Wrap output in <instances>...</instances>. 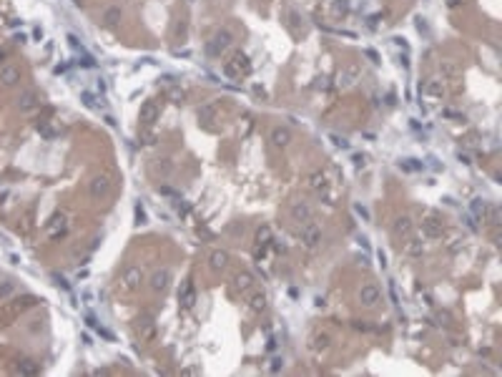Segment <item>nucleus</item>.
<instances>
[{
    "label": "nucleus",
    "mask_w": 502,
    "mask_h": 377,
    "mask_svg": "<svg viewBox=\"0 0 502 377\" xmlns=\"http://www.w3.org/2000/svg\"><path fill=\"white\" fill-rule=\"evenodd\" d=\"M392 234H394V239H407L412 234V219L409 217H399L394 222V226H392Z\"/></svg>",
    "instance_id": "f8f14e48"
},
{
    "label": "nucleus",
    "mask_w": 502,
    "mask_h": 377,
    "mask_svg": "<svg viewBox=\"0 0 502 377\" xmlns=\"http://www.w3.org/2000/svg\"><path fill=\"white\" fill-rule=\"evenodd\" d=\"M251 284H254V277H251L249 272H244V274L236 277V289H239V292H249Z\"/></svg>",
    "instance_id": "a211bd4d"
},
{
    "label": "nucleus",
    "mask_w": 502,
    "mask_h": 377,
    "mask_svg": "<svg viewBox=\"0 0 502 377\" xmlns=\"http://www.w3.org/2000/svg\"><path fill=\"white\" fill-rule=\"evenodd\" d=\"M141 282H143V269H141V266H128L126 272H123V277H121V284H123V289H128V292L138 289V287H141Z\"/></svg>",
    "instance_id": "20e7f679"
},
{
    "label": "nucleus",
    "mask_w": 502,
    "mask_h": 377,
    "mask_svg": "<svg viewBox=\"0 0 502 377\" xmlns=\"http://www.w3.org/2000/svg\"><path fill=\"white\" fill-rule=\"evenodd\" d=\"M301 241H304V247L314 249L319 241H322V229H319L317 224H312V222L301 224Z\"/></svg>",
    "instance_id": "423d86ee"
},
{
    "label": "nucleus",
    "mask_w": 502,
    "mask_h": 377,
    "mask_svg": "<svg viewBox=\"0 0 502 377\" xmlns=\"http://www.w3.org/2000/svg\"><path fill=\"white\" fill-rule=\"evenodd\" d=\"M234 31L231 28H218L214 36H211V40H209V45H206V50H209V56H221L231 43H234Z\"/></svg>",
    "instance_id": "f257e3e1"
},
{
    "label": "nucleus",
    "mask_w": 502,
    "mask_h": 377,
    "mask_svg": "<svg viewBox=\"0 0 502 377\" xmlns=\"http://www.w3.org/2000/svg\"><path fill=\"white\" fill-rule=\"evenodd\" d=\"M339 10H342V13L347 10V0H344V3H334V13H339Z\"/></svg>",
    "instance_id": "2f4dec72"
},
{
    "label": "nucleus",
    "mask_w": 502,
    "mask_h": 377,
    "mask_svg": "<svg viewBox=\"0 0 502 377\" xmlns=\"http://www.w3.org/2000/svg\"><path fill=\"white\" fill-rule=\"evenodd\" d=\"M224 71H226V75H231V78H241V73H249L251 66H249V61H246L244 53H236V56L224 66Z\"/></svg>",
    "instance_id": "f03ea898"
},
{
    "label": "nucleus",
    "mask_w": 502,
    "mask_h": 377,
    "mask_svg": "<svg viewBox=\"0 0 502 377\" xmlns=\"http://www.w3.org/2000/svg\"><path fill=\"white\" fill-rule=\"evenodd\" d=\"M271 141H274V146H289L291 144V131L287 128V126H276L274 131H271Z\"/></svg>",
    "instance_id": "9d476101"
},
{
    "label": "nucleus",
    "mask_w": 502,
    "mask_h": 377,
    "mask_svg": "<svg viewBox=\"0 0 502 377\" xmlns=\"http://www.w3.org/2000/svg\"><path fill=\"white\" fill-rule=\"evenodd\" d=\"M171 171H174V161L171 158H161L156 164V174H161V176H171Z\"/></svg>",
    "instance_id": "aec40b11"
},
{
    "label": "nucleus",
    "mask_w": 502,
    "mask_h": 377,
    "mask_svg": "<svg viewBox=\"0 0 502 377\" xmlns=\"http://www.w3.org/2000/svg\"><path fill=\"white\" fill-rule=\"evenodd\" d=\"M183 304H186V307L193 304V287H191V284H186V289H183Z\"/></svg>",
    "instance_id": "7c9ffc66"
},
{
    "label": "nucleus",
    "mask_w": 502,
    "mask_h": 377,
    "mask_svg": "<svg viewBox=\"0 0 502 377\" xmlns=\"http://www.w3.org/2000/svg\"><path fill=\"white\" fill-rule=\"evenodd\" d=\"M13 292H15V284H13V282H3V284H0V300L10 297Z\"/></svg>",
    "instance_id": "a878e982"
},
{
    "label": "nucleus",
    "mask_w": 502,
    "mask_h": 377,
    "mask_svg": "<svg viewBox=\"0 0 502 377\" xmlns=\"http://www.w3.org/2000/svg\"><path fill=\"white\" fill-rule=\"evenodd\" d=\"M0 83H3L5 88H13L20 83V68L13 66V63H5L3 68H0Z\"/></svg>",
    "instance_id": "6e6552de"
},
{
    "label": "nucleus",
    "mask_w": 502,
    "mask_h": 377,
    "mask_svg": "<svg viewBox=\"0 0 502 377\" xmlns=\"http://www.w3.org/2000/svg\"><path fill=\"white\" fill-rule=\"evenodd\" d=\"M214 3H218V0H214Z\"/></svg>",
    "instance_id": "473e14b6"
},
{
    "label": "nucleus",
    "mask_w": 502,
    "mask_h": 377,
    "mask_svg": "<svg viewBox=\"0 0 502 377\" xmlns=\"http://www.w3.org/2000/svg\"><path fill=\"white\" fill-rule=\"evenodd\" d=\"M36 103H38V101H36V93H31V91H28V93H23V96L18 98L20 111H33V109H36Z\"/></svg>",
    "instance_id": "2eb2a0df"
},
{
    "label": "nucleus",
    "mask_w": 502,
    "mask_h": 377,
    "mask_svg": "<svg viewBox=\"0 0 502 377\" xmlns=\"http://www.w3.org/2000/svg\"><path fill=\"white\" fill-rule=\"evenodd\" d=\"M472 211H475L477 217H482V214L487 211V204H485L482 199H475V201H472Z\"/></svg>",
    "instance_id": "c85d7f7f"
},
{
    "label": "nucleus",
    "mask_w": 502,
    "mask_h": 377,
    "mask_svg": "<svg viewBox=\"0 0 502 377\" xmlns=\"http://www.w3.org/2000/svg\"><path fill=\"white\" fill-rule=\"evenodd\" d=\"M214 116H216V106H214V103H206V106H201V109H199V118H201V121L209 123Z\"/></svg>",
    "instance_id": "4be33fe9"
},
{
    "label": "nucleus",
    "mask_w": 502,
    "mask_h": 377,
    "mask_svg": "<svg viewBox=\"0 0 502 377\" xmlns=\"http://www.w3.org/2000/svg\"><path fill=\"white\" fill-rule=\"evenodd\" d=\"M439 71H442V75H457V63L455 61H442L439 63Z\"/></svg>",
    "instance_id": "5701e85b"
},
{
    "label": "nucleus",
    "mask_w": 502,
    "mask_h": 377,
    "mask_svg": "<svg viewBox=\"0 0 502 377\" xmlns=\"http://www.w3.org/2000/svg\"><path fill=\"white\" fill-rule=\"evenodd\" d=\"M156 116H158V103L156 101H146L141 106V111H138V118H141L143 123H153Z\"/></svg>",
    "instance_id": "9b49d317"
},
{
    "label": "nucleus",
    "mask_w": 502,
    "mask_h": 377,
    "mask_svg": "<svg viewBox=\"0 0 502 377\" xmlns=\"http://www.w3.org/2000/svg\"><path fill=\"white\" fill-rule=\"evenodd\" d=\"M312 217H314V209H312L309 201H294V204H291V219H294L296 224L312 222Z\"/></svg>",
    "instance_id": "39448f33"
},
{
    "label": "nucleus",
    "mask_w": 502,
    "mask_h": 377,
    "mask_svg": "<svg viewBox=\"0 0 502 377\" xmlns=\"http://www.w3.org/2000/svg\"><path fill=\"white\" fill-rule=\"evenodd\" d=\"M58 229L61 231H66V217L61 214V217H55L53 219V224H50V234H58Z\"/></svg>",
    "instance_id": "393cba45"
},
{
    "label": "nucleus",
    "mask_w": 502,
    "mask_h": 377,
    "mask_svg": "<svg viewBox=\"0 0 502 377\" xmlns=\"http://www.w3.org/2000/svg\"><path fill=\"white\" fill-rule=\"evenodd\" d=\"M359 302L364 304V307H377L382 302V292L377 284H361L359 289Z\"/></svg>",
    "instance_id": "7ed1b4c3"
},
{
    "label": "nucleus",
    "mask_w": 502,
    "mask_h": 377,
    "mask_svg": "<svg viewBox=\"0 0 502 377\" xmlns=\"http://www.w3.org/2000/svg\"><path fill=\"white\" fill-rule=\"evenodd\" d=\"M427 93H430V96H434V98H442V96H444V86H442V80H437V78L427 80Z\"/></svg>",
    "instance_id": "f3484780"
},
{
    "label": "nucleus",
    "mask_w": 502,
    "mask_h": 377,
    "mask_svg": "<svg viewBox=\"0 0 502 377\" xmlns=\"http://www.w3.org/2000/svg\"><path fill=\"white\" fill-rule=\"evenodd\" d=\"M425 231H427L430 236H439V234H442V222H437L434 217L427 219V222H425Z\"/></svg>",
    "instance_id": "412c9836"
},
{
    "label": "nucleus",
    "mask_w": 502,
    "mask_h": 377,
    "mask_svg": "<svg viewBox=\"0 0 502 377\" xmlns=\"http://www.w3.org/2000/svg\"><path fill=\"white\" fill-rule=\"evenodd\" d=\"M226 262H229V254H226L224 249H216V252L211 254V269H214V272H218V269H224V266H226Z\"/></svg>",
    "instance_id": "4468645a"
},
{
    "label": "nucleus",
    "mask_w": 502,
    "mask_h": 377,
    "mask_svg": "<svg viewBox=\"0 0 502 377\" xmlns=\"http://www.w3.org/2000/svg\"><path fill=\"white\" fill-rule=\"evenodd\" d=\"M169 282H171V272H169V269H156V272L151 274L148 287L153 292H166V289H169Z\"/></svg>",
    "instance_id": "1a4fd4ad"
},
{
    "label": "nucleus",
    "mask_w": 502,
    "mask_h": 377,
    "mask_svg": "<svg viewBox=\"0 0 502 377\" xmlns=\"http://www.w3.org/2000/svg\"><path fill=\"white\" fill-rule=\"evenodd\" d=\"M138 335H141L143 339H148V337L153 335V322H151V317L138 319Z\"/></svg>",
    "instance_id": "dca6fc26"
},
{
    "label": "nucleus",
    "mask_w": 502,
    "mask_h": 377,
    "mask_svg": "<svg viewBox=\"0 0 502 377\" xmlns=\"http://www.w3.org/2000/svg\"><path fill=\"white\" fill-rule=\"evenodd\" d=\"M110 188H113V184H110L108 176H96V179L91 181V186H88V191H91L93 199H106V196L110 194Z\"/></svg>",
    "instance_id": "0eeeda50"
},
{
    "label": "nucleus",
    "mask_w": 502,
    "mask_h": 377,
    "mask_svg": "<svg viewBox=\"0 0 502 377\" xmlns=\"http://www.w3.org/2000/svg\"><path fill=\"white\" fill-rule=\"evenodd\" d=\"M264 307H266V297H264V294H254V297H251V309L261 312Z\"/></svg>",
    "instance_id": "b1692460"
},
{
    "label": "nucleus",
    "mask_w": 502,
    "mask_h": 377,
    "mask_svg": "<svg viewBox=\"0 0 502 377\" xmlns=\"http://www.w3.org/2000/svg\"><path fill=\"white\" fill-rule=\"evenodd\" d=\"M269 241H271V229H269V226H261L259 234H256V249H264Z\"/></svg>",
    "instance_id": "6ab92c4d"
},
{
    "label": "nucleus",
    "mask_w": 502,
    "mask_h": 377,
    "mask_svg": "<svg viewBox=\"0 0 502 377\" xmlns=\"http://www.w3.org/2000/svg\"><path fill=\"white\" fill-rule=\"evenodd\" d=\"M121 15H123V10H121L118 5H110V8H106V13H103V23H106V25H118Z\"/></svg>",
    "instance_id": "ddd939ff"
},
{
    "label": "nucleus",
    "mask_w": 502,
    "mask_h": 377,
    "mask_svg": "<svg viewBox=\"0 0 502 377\" xmlns=\"http://www.w3.org/2000/svg\"><path fill=\"white\" fill-rule=\"evenodd\" d=\"M312 347H314V349H326V347H329V337H326V335H317Z\"/></svg>",
    "instance_id": "cd10ccee"
},
{
    "label": "nucleus",
    "mask_w": 502,
    "mask_h": 377,
    "mask_svg": "<svg viewBox=\"0 0 502 377\" xmlns=\"http://www.w3.org/2000/svg\"><path fill=\"white\" fill-rule=\"evenodd\" d=\"M309 186H312V188H324V186H326L324 174H314V176H312V181H309Z\"/></svg>",
    "instance_id": "bb28decb"
},
{
    "label": "nucleus",
    "mask_w": 502,
    "mask_h": 377,
    "mask_svg": "<svg viewBox=\"0 0 502 377\" xmlns=\"http://www.w3.org/2000/svg\"><path fill=\"white\" fill-rule=\"evenodd\" d=\"M354 78H357V71L352 68V71H347V73L342 75V80H339V83H342V86H352V83H354Z\"/></svg>",
    "instance_id": "c756f323"
}]
</instances>
